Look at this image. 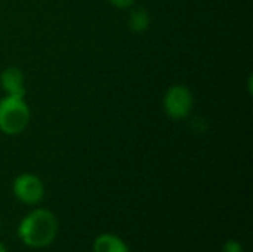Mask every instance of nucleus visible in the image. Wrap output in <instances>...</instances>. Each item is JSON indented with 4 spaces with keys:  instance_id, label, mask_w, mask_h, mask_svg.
Wrapping results in <instances>:
<instances>
[{
    "instance_id": "nucleus-4",
    "label": "nucleus",
    "mask_w": 253,
    "mask_h": 252,
    "mask_svg": "<svg viewBox=\"0 0 253 252\" xmlns=\"http://www.w3.org/2000/svg\"><path fill=\"white\" fill-rule=\"evenodd\" d=\"M12 190L15 198L25 205H36L44 196L43 181L34 174H21L16 177Z\"/></svg>"
},
{
    "instance_id": "nucleus-10",
    "label": "nucleus",
    "mask_w": 253,
    "mask_h": 252,
    "mask_svg": "<svg viewBox=\"0 0 253 252\" xmlns=\"http://www.w3.org/2000/svg\"><path fill=\"white\" fill-rule=\"evenodd\" d=\"M0 252H7V250H6V247L0 242Z\"/></svg>"
},
{
    "instance_id": "nucleus-5",
    "label": "nucleus",
    "mask_w": 253,
    "mask_h": 252,
    "mask_svg": "<svg viewBox=\"0 0 253 252\" xmlns=\"http://www.w3.org/2000/svg\"><path fill=\"white\" fill-rule=\"evenodd\" d=\"M0 86L6 95L25 97V76L18 67H7L0 73Z\"/></svg>"
},
{
    "instance_id": "nucleus-1",
    "label": "nucleus",
    "mask_w": 253,
    "mask_h": 252,
    "mask_svg": "<svg viewBox=\"0 0 253 252\" xmlns=\"http://www.w3.org/2000/svg\"><path fill=\"white\" fill-rule=\"evenodd\" d=\"M58 233L56 217L47 209H36L25 215L18 226V236L30 248H44Z\"/></svg>"
},
{
    "instance_id": "nucleus-8",
    "label": "nucleus",
    "mask_w": 253,
    "mask_h": 252,
    "mask_svg": "<svg viewBox=\"0 0 253 252\" xmlns=\"http://www.w3.org/2000/svg\"><path fill=\"white\" fill-rule=\"evenodd\" d=\"M222 252H243V248H242L240 242L230 239V241H227V242H225Z\"/></svg>"
},
{
    "instance_id": "nucleus-2",
    "label": "nucleus",
    "mask_w": 253,
    "mask_h": 252,
    "mask_svg": "<svg viewBox=\"0 0 253 252\" xmlns=\"http://www.w3.org/2000/svg\"><path fill=\"white\" fill-rule=\"evenodd\" d=\"M30 107L24 97L6 95L0 100V131L4 135L21 134L30 122Z\"/></svg>"
},
{
    "instance_id": "nucleus-3",
    "label": "nucleus",
    "mask_w": 253,
    "mask_h": 252,
    "mask_svg": "<svg viewBox=\"0 0 253 252\" xmlns=\"http://www.w3.org/2000/svg\"><path fill=\"white\" fill-rule=\"evenodd\" d=\"M194 98L191 91L184 85H175L168 89L163 98V108L168 117L173 120L185 119L193 110Z\"/></svg>"
},
{
    "instance_id": "nucleus-7",
    "label": "nucleus",
    "mask_w": 253,
    "mask_h": 252,
    "mask_svg": "<svg viewBox=\"0 0 253 252\" xmlns=\"http://www.w3.org/2000/svg\"><path fill=\"white\" fill-rule=\"evenodd\" d=\"M129 28L135 33H142L150 27V15L142 7H135L127 19Z\"/></svg>"
},
{
    "instance_id": "nucleus-9",
    "label": "nucleus",
    "mask_w": 253,
    "mask_h": 252,
    "mask_svg": "<svg viewBox=\"0 0 253 252\" xmlns=\"http://www.w3.org/2000/svg\"><path fill=\"white\" fill-rule=\"evenodd\" d=\"M108 1L119 9H127L135 3V0H108Z\"/></svg>"
},
{
    "instance_id": "nucleus-6",
    "label": "nucleus",
    "mask_w": 253,
    "mask_h": 252,
    "mask_svg": "<svg viewBox=\"0 0 253 252\" xmlns=\"http://www.w3.org/2000/svg\"><path fill=\"white\" fill-rule=\"evenodd\" d=\"M93 252H129V248L119 236L104 233L95 239Z\"/></svg>"
}]
</instances>
